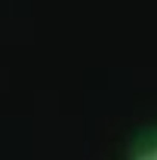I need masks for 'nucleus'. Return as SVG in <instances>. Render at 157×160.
I'll return each instance as SVG.
<instances>
[{"label": "nucleus", "mask_w": 157, "mask_h": 160, "mask_svg": "<svg viewBox=\"0 0 157 160\" xmlns=\"http://www.w3.org/2000/svg\"><path fill=\"white\" fill-rule=\"evenodd\" d=\"M129 160H157V136H154V129L142 132L136 139L133 151H129Z\"/></svg>", "instance_id": "f257e3e1"}]
</instances>
